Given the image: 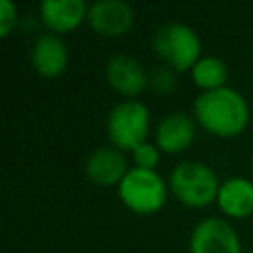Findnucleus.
<instances>
[{
    "label": "nucleus",
    "mask_w": 253,
    "mask_h": 253,
    "mask_svg": "<svg viewBox=\"0 0 253 253\" xmlns=\"http://www.w3.org/2000/svg\"><path fill=\"white\" fill-rule=\"evenodd\" d=\"M192 115L200 128L217 138L239 136L251 119L247 99L229 85L200 93L194 99Z\"/></svg>",
    "instance_id": "1"
},
{
    "label": "nucleus",
    "mask_w": 253,
    "mask_h": 253,
    "mask_svg": "<svg viewBox=\"0 0 253 253\" xmlns=\"http://www.w3.org/2000/svg\"><path fill=\"white\" fill-rule=\"evenodd\" d=\"M219 186L221 182L215 170L200 160H182L172 168L168 176V188L174 198L192 210L213 204Z\"/></svg>",
    "instance_id": "2"
},
{
    "label": "nucleus",
    "mask_w": 253,
    "mask_h": 253,
    "mask_svg": "<svg viewBox=\"0 0 253 253\" xmlns=\"http://www.w3.org/2000/svg\"><path fill=\"white\" fill-rule=\"evenodd\" d=\"M152 51L162 65L176 73L192 71L202 57V40L194 28L182 22H168L160 26L152 36Z\"/></svg>",
    "instance_id": "3"
},
{
    "label": "nucleus",
    "mask_w": 253,
    "mask_h": 253,
    "mask_svg": "<svg viewBox=\"0 0 253 253\" xmlns=\"http://www.w3.org/2000/svg\"><path fill=\"white\" fill-rule=\"evenodd\" d=\"M168 182L156 170L130 168L117 186L121 204L136 215H152L160 211L168 200Z\"/></svg>",
    "instance_id": "4"
},
{
    "label": "nucleus",
    "mask_w": 253,
    "mask_h": 253,
    "mask_svg": "<svg viewBox=\"0 0 253 253\" xmlns=\"http://www.w3.org/2000/svg\"><path fill=\"white\" fill-rule=\"evenodd\" d=\"M105 130L111 146L123 152H132L138 144L146 142V136L150 132L148 107L138 99L121 101L111 109Z\"/></svg>",
    "instance_id": "5"
},
{
    "label": "nucleus",
    "mask_w": 253,
    "mask_h": 253,
    "mask_svg": "<svg viewBox=\"0 0 253 253\" xmlns=\"http://www.w3.org/2000/svg\"><path fill=\"white\" fill-rule=\"evenodd\" d=\"M188 249L190 253H241V239L225 217H206L194 227Z\"/></svg>",
    "instance_id": "6"
},
{
    "label": "nucleus",
    "mask_w": 253,
    "mask_h": 253,
    "mask_svg": "<svg viewBox=\"0 0 253 253\" xmlns=\"http://www.w3.org/2000/svg\"><path fill=\"white\" fill-rule=\"evenodd\" d=\"M87 24L101 38H121L130 32L134 10L123 0H99L89 4Z\"/></svg>",
    "instance_id": "7"
},
{
    "label": "nucleus",
    "mask_w": 253,
    "mask_h": 253,
    "mask_svg": "<svg viewBox=\"0 0 253 253\" xmlns=\"http://www.w3.org/2000/svg\"><path fill=\"white\" fill-rule=\"evenodd\" d=\"M198 123L194 115L184 111H172L164 115L154 128V144L164 154H180L192 146L196 138Z\"/></svg>",
    "instance_id": "8"
},
{
    "label": "nucleus",
    "mask_w": 253,
    "mask_h": 253,
    "mask_svg": "<svg viewBox=\"0 0 253 253\" xmlns=\"http://www.w3.org/2000/svg\"><path fill=\"white\" fill-rule=\"evenodd\" d=\"M105 79L109 87L125 99H138V95L148 87V75L144 67L138 63V59L126 53L109 57L105 65Z\"/></svg>",
    "instance_id": "9"
},
{
    "label": "nucleus",
    "mask_w": 253,
    "mask_h": 253,
    "mask_svg": "<svg viewBox=\"0 0 253 253\" xmlns=\"http://www.w3.org/2000/svg\"><path fill=\"white\" fill-rule=\"evenodd\" d=\"M83 170L91 184L101 186V188H111L123 182L130 166L126 160V152L115 146H101V148H95L85 158Z\"/></svg>",
    "instance_id": "10"
},
{
    "label": "nucleus",
    "mask_w": 253,
    "mask_h": 253,
    "mask_svg": "<svg viewBox=\"0 0 253 253\" xmlns=\"http://www.w3.org/2000/svg\"><path fill=\"white\" fill-rule=\"evenodd\" d=\"M69 63V49L61 36L51 32L36 38L30 49V65L43 79H57Z\"/></svg>",
    "instance_id": "11"
},
{
    "label": "nucleus",
    "mask_w": 253,
    "mask_h": 253,
    "mask_svg": "<svg viewBox=\"0 0 253 253\" xmlns=\"http://www.w3.org/2000/svg\"><path fill=\"white\" fill-rule=\"evenodd\" d=\"M87 10L89 4L83 0H43L40 4V18L51 34L63 38L87 22Z\"/></svg>",
    "instance_id": "12"
},
{
    "label": "nucleus",
    "mask_w": 253,
    "mask_h": 253,
    "mask_svg": "<svg viewBox=\"0 0 253 253\" xmlns=\"http://www.w3.org/2000/svg\"><path fill=\"white\" fill-rule=\"evenodd\" d=\"M215 206L229 219H245L253 215V182L243 176H233L221 182Z\"/></svg>",
    "instance_id": "13"
},
{
    "label": "nucleus",
    "mask_w": 253,
    "mask_h": 253,
    "mask_svg": "<svg viewBox=\"0 0 253 253\" xmlns=\"http://www.w3.org/2000/svg\"><path fill=\"white\" fill-rule=\"evenodd\" d=\"M190 77L194 81V85L206 93V91H213V89H221L227 85V77H229V69L227 63L221 57L215 55H202L198 59V63L192 67Z\"/></svg>",
    "instance_id": "14"
},
{
    "label": "nucleus",
    "mask_w": 253,
    "mask_h": 253,
    "mask_svg": "<svg viewBox=\"0 0 253 253\" xmlns=\"http://www.w3.org/2000/svg\"><path fill=\"white\" fill-rule=\"evenodd\" d=\"M148 87L158 95H170L178 89V73L166 65H160L148 75Z\"/></svg>",
    "instance_id": "15"
},
{
    "label": "nucleus",
    "mask_w": 253,
    "mask_h": 253,
    "mask_svg": "<svg viewBox=\"0 0 253 253\" xmlns=\"http://www.w3.org/2000/svg\"><path fill=\"white\" fill-rule=\"evenodd\" d=\"M160 154L162 152L154 142H142L130 152V158H132L134 168L156 170V166L160 164Z\"/></svg>",
    "instance_id": "16"
},
{
    "label": "nucleus",
    "mask_w": 253,
    "mask_h": 253,
    "mask_svg": "<svg viewBox=\"0 0 253 253\" xmlns=\"http://www.w3.org/2000/svg\"><path fill=\"white\" fill-rule=\"evenodd\" d=\"M18 22V10L12 2L0 0V38H6L12 34Z\"/></svg>",
    "instance_id": "17"
}]
</instances>
